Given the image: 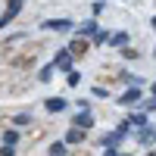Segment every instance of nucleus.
Here are the masks:
<instances>
[{"label":"nucleus","instance_id":"nucleus-4","mask_svg":"<svg viewBox=\"0 0 156 156\" xmlns=\"http://www.w3.org/2000/svg\"><path fill=\"white\" fill-rule=\"evenodd\" d=\"M137 100H140V87H137V84H131V87H128L125 94L119 97V103H122V106H134Z\"/></svg>","mask_w":156,"mask_h":156},{"label":"nucleus","instance_id":"nucleus-5","mask_svg":"<svg viewBox=\"0 0 156 156\" xmlns=\"http://www.w3.org/2000/svg\"><path fill=\"white\" fill-rule=\"evenodd\" d=\"M53 69H62V72H69V69H72V53H69V50H59V53H56Z\"/></svg>","mask_w":156,"mask_h":156},{"label":"nucleus","instance_id":"nucleus-11","mask_svg":"<svg viewBox=\"0 0 156 156\" xmlns=\"http://www.w3.org/2000/svg\"><path fill=\"white\" fill-rule=\"evenodd\" d=\"M97 28H100V22H97V19H87V22L78 25V34H94Z\"/></svg>","mask_w":156,"mask_h":156},{"label":"nucleus","instance_id":"nucleus-24","mask_svg":"<svg viewBox=\"0 0 156 156\" xmlns=\"http://www.w3.org/2000/svg\"><path fill=\"white\" fill-rule=\"evenodd\" d=\"M150 25H153V28H156V16H153V22H150Z\"/></svg>","mask_w":156,"mask_h":156},{"label":"nucleus","instance_id":"nucleus-16","mask_svg":"<svg viewBox=\"0 0 156 156\" xmlns=\"http://www.w3.org/2000/svg\"><path fill=\"white\" fill-rule=\"evenodd\" d=\"M37 78H41V81H50V78H53V62H50V66H44L41 72H37Z\"/></svg>","mask_w":156,"mask_h":156},{"label":"nucleus","instance_id":"nucleus-21","mask_svg":"<svg viewBox=\"0 0 156 156\" xmlns=\"http://www.w3.org/2000/svg\"><path fill=\"white\" fill-rule=\"evenodd\" d=\"M94 97H109V90L103 87V84H97V87H94Z\"/></svg>","mask_w":156,"mask_h":156},{"label":"nucleus","instance_id":"nucleus-7","mask_svg":"<svg viewBox=\"0 0 156 156\" xmlns=\"http://www.w3.org/2000/svg\"><path fill=\"white\" fill-rule=\"evenodd\" d=\"M153 140H156V131H153V128H147V125H140V131H137V144H153Z\"/></svg>","mask_w":156,"mask_h":156},{"label":"nucleus","instance_id":"nucleus-19","mask_svg":"<svg viewBox=\"0 0 156 156\" xmlns=\"http://www.w3.org/2000/svg\"><path fill=\"white\" fill-rule=\"evenodd\" d=\"M122 56H125V59H137V50H131V47L125 44V47H122Z\"/></svg>","mask_w":156,"mask_h":156},{"label":"nucleus","instance_id":"nucleus-10","mask_svg":"<svg viewBox=\"0 0 156 156\" xmlns=\"http://www.w3.org/2000/svg\"><path fill=\"white\" fill-rule=\"evenodd\" d=\"M81 140H84V128H69V134H66V144H81Z\"/></svg>","mask_w":156,"mask_h":156},{"label":"nucleus","instance_id":"nucleus-20","mask_svg":"<svg viewBox=\"0 0 156 156\" xmlns=\"http://www.w3.org/2000/svg\"><path fill=\"white\" fill-rule=\"evenodd\" d=\"M16 140H19L16 131H6V134H3V144H12V147H16Z\"/></svg>","mask_w":156,"mask_h":156},{"label":"nucleus","instance_id":"nucleus-6","mask_svg":"<svg viewBox=\"0 0 156 156\" xmlns=\"http://www.w3.org/2000/svg\"><path fill=\"white\" fill-rule=\"evenodd\" d=\"M72 125H78V128H84V131H87V128L94 125V115H90V109H87V106H81V112L75 115V122H72Z\"/></svg>","mask_w":156,"mask_h":156},{"label":"nucleus","instance_id":"nucleus-14","mask_svg":"<svg viewBox=\"0 0 156 156\" xmlns=\"http://www.w3.org/2000/svg\"><path fill=\"white\" fill-rule=\"evenodd\" d=\"M47 153H50V156H62V153H69V150H66V140H56V144H50Z\"/></svg>","mask_w":156,"mask_h":156},{"label":"nucleus","instance_id":"nucleus-1","mask_svg":"<svg viewBox=\"0 0 156 156\" xmlns=\"http://www.w3.org/2000/svg\"><path fill=\"white\" fill-rule=\"evenodd\" d=\"M125 134H128V125L122 122L112 134H106V137H103V153H106V156H115V153H119V144L125 140Z\"/></svg>","mask_w":156,"mask_h":156},{"label":"nucleus","instance_id":"nucleus-18","mask_svg":"<svg viewBox=\"0 0 156 156\" xmlns=\"http://www.w3.org/2000/svg\"><path fill=\"white\" fill-rule=\"evenodd\" d=\"M12 122H16V125H28V122H31V115H28V112H19Z\"/></svg>","mask_w":156,"mask_h":156},{"label":"nucleus","instance_id":"nucleus-12","mask_svg":"<svg viewBox=\"0 0 156 156\" xmlns=\"http://www.w3.org/2000/svg\"><path fill=\"white\" fill-rule=\"evenodd\" d=\"M125 125H131V128H140V125H147V115L144 112H134V115H128Z\"/></svg>","mask_w":156,"mask_h":156},{"label":"nucleus","instance_id":"nucleus-9","mask_svg":"<svg viewBox=\"0 0 156 156\" xmlns=\"http://www.w3.org/2000/svg\"><path fill=\"white\" fill-rule=\"evenodd\" d=\"M66 106H69L66 97H50V100H47V109H50V112H62Z\"/></svg>","mask_w":156,"mask_h":156},{"label":"nucleus","instance_id":"nucleus-25","mask_svg":"<svg viewBox=\"0 0 156 156\" xmlns=\"http://www.w3.org/2000/svg\"><path fill=\"white\" fill-rule=\"evenodd\" d=\"M153 97H156V81H153Z\"/></svg>","mask_w":156,"mask_h":156},{"label":"nucleus","instance_id":"nucleus-8","mask_svg":"<svg viewBox=\"0 0 156 156\" xmlns=\"http://www.w3.org/2000/svg\"><path fill=\"white\" fill-rule=\"evenodd\" d=\"M66 50H69L72 56H84V53H87V41H81V37H75V41H72V44H69Z\"/></svg>","mask_w":156,"mask_h":156},{"label":"nucleus","instance_id":"nucleus-26","mask_svg":"<svg viewBox=\"0 0 156 156\" xmlns=\"http://www.w3.org/2000/svg\"><path fill=\"white\" fill-rule=\"evenodd\" d=\"M153 56H156V50H153Z\"/></svg>","mask_w":156,"mask_h":156},{"label":"nucleus","instance_id":"nucleus-17","mask_svg":"<svg viewBox=\"0 0 156 156\" xmlns=\"http://www.w3.org/2000/svg\"><path fill=\"white\" fill-rule=\"evenodd\" d=\"M90 37H94V44H106V37H109V34L97 28V31H94V34H90Z\"/></svg>","mask_w":156,"mask_h":156},{"label":"nucleus","instance_id":"nucleus-23","mask_svg":"<svg viewBox=\"0 0 156 156\" xmlns=\"http://www.w3.org/2000/svg\"><path fill=\"white\" fill-rule=\"evenodd\" d=\"M144 109H156V97H153V100H147V103H144Z\"/></svg>","mask_w":156,"mask_h":156},{"label":"nucleus","instance_id":"nucleus-22","mask_svg":"<svg viewBox=\"0 0 156 156\" xmlns=\"http://www.w3.org/2000/svg\"><path fill=\"white\" fill-rule=\"evenodd\" d=\"M16 150H12V144H3V150H0V156H12Z\"/></svg>","mask_w":156,"mask_h":156},{"label":"nucleus","instance_id":"nucleus-15","mask_svg":"<svg viewBox=\"0 0 156 156\" xmlns=\"http://www.w3.org/2000/svg\"><path fill=\"white\" fill-rule=\"evenodd\" d=\"M66 75H69V78H66V81H69V87H78V84H81V75H78L75 69H69Z\"/></svg>","mask_w":156,"mask_h":156},{"label":"nucleus","instance_id":"nucleus-13","mask_svg":"<svg viewBox=\"0 0 156 156\" xmlns=\"http://www.w3.org/2000/svg\"><path fill=\"white\" fill-rule=\"evenodd\" d=\"M106 41H109L112 47H125V44H128V34H125V31H115L112 37H106Z\"/></svg>","mask_w":156,"mask_h":156},{"label":"nucleus","instance_id":"nucleus-3","mask_svg":"<svg viewBox=\"0 0 156 156\" xmlns=\"http://www.w3.org/2000/svg\"><path fill=\"white\" fill-rule=\"evenodd\" d=\"M72 25H75L72 19H47L44 28L47 31H56V34H66V31H72Z\"/></svg>","mask_w":156,"mask_h":156},{"label":"nucleus","instance_id":"nucleus-2","mask_svg":"<svg viewBox=\"0 0 156 156\" xmlns=\"http://www.w3.org/2000/svg\"><path fill=\"white\" fill-rule=\"evenodd\" d=\"M19 12H22V0H9V6H6V12H3V16H0V31H3L6 25H9L12 19L19 16Z\"/></svg>","mask_w":156,"mask_h":156}]
</instances>
